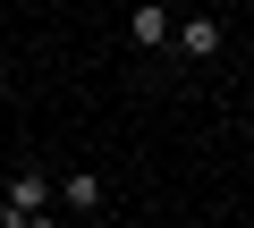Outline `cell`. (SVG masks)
<instances>
[{
  "mask_svg": "<svg viewBox=\"0 0 254 228\" xmlns=\"http://www.w3.org/2000/svg\"><path fill=\"white\" fill-rule=\"evenodd\" d=\"M170 34H178V9L170 0H136V9H127V51H170Z\"/></svg>",
  "mask_w": 254,
  "mask_h": 228,
  "instance_id": "cell-3",
  "label": "cell"
},
{
  "mask_svg": "<svg viewBox=\"0 0 254 228\" xmlns=\"http://www.w3.org/2000/svg\"><path fill=\"white\" fill-rule=\"evenodd\" d=\"M51 186H60V178H51L43 161L9 169V178H0V228H43V220L60 211V203H51Z\"/></svg>",
  "mask_w": 254,
  "mask_h": 228,
  "instance_id": "cell-1",
  "label": "cell"
},
{
  "mask_svg": "<svg viewBox=\"0 0 254 228\" xmlns=\"http://www.w3.org/2000/svg\"><path fill=\"white\" fill-rule=\"evenodd\" d=\"M51 203L76 211V220H102V211H110V178H102V169H68V178L51 186Z\"/></svg>",
  "mask_w": 254,
  "mask_h": 228,
  "instance_id": "cell-4",
  "label": "cell"
},
{
  "mask_svg": "<svg viewBox=\"0 0 254 228\" xmlns=\"http://www.w3.org/2000/svg\"><path fill=\"white\" fill-rule=\"evenodd\" d=\"M170 51H178V59H195V68H212V59L229 51V26H220L212 9H195V17H178V34H170Z\"/></svg>",
  "mask_w": 254,
  "mask_h": 228,
  "instance_id": "cell-2",
  "label": "cell"
},
{
  "mask_svg": "<svg viewBox=\"0 0 254 228\" xmlns=\"http://www.w3.org/2000/svg\"><path fill=\"white\" fill-rule=\"evenodd\" d=\"M0 101H9V76H0Z\"/></svg>",
  "mask_w": 254,
  "mask_h": 228,
  "instance_id": "cell-5",
  "label": "cell"
}]
</instances>
